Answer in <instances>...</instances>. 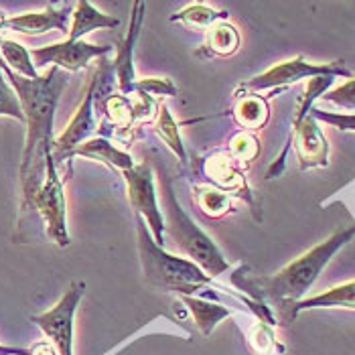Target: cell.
Here are the masks:
<instances>
[{"label": "cell", "mask_w": 355, "mask_h": 355, "mask_svg": "<svg viewBox=\"0 0 355 355\" xmlns=\"http://www.w3.org/2000/svg\"><path fill=\"white\" fill-rule=\"evenodd\" d=\"M291 140L295 142L297 155H299V163L302 171L306 168H317V166H327L329 164V142L319 122L309 114L301 124L291 130L288 137V146Z\"/></svg>", "instance_id": "7c38bea8"}, {"label": "cell", "mask_w": 355, "mask_h": 355, "mask_svg": "<svg viewBox=\"0 0 355 355\" xmlns=\"http://www.w3.org/2000/svg\"><path fill=\"white\" fill-rule=\"evenodd\" d=\"M250 345L258 355H270L274 347L278 352H282V347L274 339V327L266 325V323H260V321L250 331Z\"/></svg>", "instance_id": "4316f807"}, {"label": "cell", "mask_w": 355, "mask_h": 355, "mask_svg": "<svg viewBox=\"0 0 355 355\" xmlns=\"http://www.w3.org/2000/svg\"><path fill=\"white\" fill-rule=\"evenodd\" d=\"M108 27H118V19L100 12L94 4L82 0V2L76 4V10H73V25H71L69 35H67V41H82V37H85L87 33H92V31H96V28Z\"/></svg>", "instance_id": "ac0fdd59"}, {"label": "cell", "mask_w": 355, "mask_h": 355, "mask_svg": "<svg viewBox=\"0 0 355 355\" xmlns=\"http://www.w3.org/2000/svg\"><path fill=\"white\" fill-rule=\"evenodd\" d=\"M183 302L187 304V309L193 313V319L197 323L199 331L207 337L211 335V331L218 327L223 319H227L232 315V311L223 304L218 302L205 301V299H195V297H181Z\"/></svg>", "instance_id": "ffe728a7"}, {"label": "cell", "mask_w": 355, "mask_h": 355, "mask_svg": "<svg viewBox=\"0 0 355 355\" xmlns=\"http://www.w3.org/2000/svg\"><path fill=\"white\" fill-rule=\"evenodd\" d=\"M161 191H163L164 234H168L175 246L183 250V254H187L189 260L195 262L209 278H216L225 272L230 268L227 260L223 258L216 242L185 214L164 171L161 175Z\"/></svg>", "instance_id": "277c9868"}, {"label": "cell", "mask_w": 355, "mask_h": 355, "mask_svg": "<svg viewBox=\"0 0 355 355\" xmlns=\"http://www.w3.org/2000/svg\"><path fill=\"white\" fill-rule=\"evenodd\" d=\"M144 8L146 4L144 2H135L132 4V17H130V27L126 37L120 41L118 45V55H116V61H114V71H116V78H118V87L122 92L124 98L132 96L135 92V45H137V37L142 27V21H144Z\"/></svg>", "instance_id": "4fadbf2b"}, {"label": "cell", "mask_w": 355, "mask_h": 355, "mask_svg": "<svg viewBox=\"0 0 355 355\" xmlns=\"http://www.w3.org/2000/svg\"><path fill=\"white\" fill-rule=\"evenodd\" d=\"M0 116H8V118L25 122V114H23V108H21L19 96L8 83L4 82L2 69H0Z\"/></svg>", "instance_id": "83f0119b"}, {"label": "cell", "mask_w": 355, "mask_h": 355, "mask_svg": "<svg viewBox=\"0 0 355 355\" xmlns=\"http://www.w3.org/2000/svg\"><path fill=\"white\" fill-rule=\"evenodd\" d=\"M71 157H85V159H94V161H100V163L110 164V166H114V168H118V171H128V168H132L135 166V159L126 153V150H122V148H118V146H114L112 142H110L108 138H89V140H85L82 142L73 153H71ZM69 157V159H71Z\"/></svg>", "instance_id": "2e32d148"}, {"label": "cell", "mask_w": 355, "mask_h": 355, "mask_svg": "<svg viewBox=\"0 0 355 355\" xmlns=\"http://www.w3.org/2000/svg\"><path fill=\"white\" fill-rule=\"evenodd\" d=\"M321 76L349 78V80L354 78L341 59L329 61V63H313V61H306L302 55H297L295 59L276 63L274 67L266 69L264 73L244 82L240 87H236L234 94H236V98H242V96L264 92V89H276L278 92V89L288 87V85L301 82V80H313V78H321Z\"/></svg>", "instance_id": "5b68a950"}, {"label": "cell", "mask_w": 355, "mask_h": 355, "mask_svg": "<svg viewBox=\"0 0 355 355\" xmlns=\"http://www.w3.org/2000/svg\"><path fill=\"white\" fill-rule=\"evenodd\" d=\"M355 238V223L349 227H343L335 232L325 242L319 246L311 248L297 260L286 264L282 270H278L272 276H254L248 272V268H240L232 274V284L238 286L246 297L254 301L272 302L280 306L282 311L291 304L304 299L313 282L323 272V268L329 264V260Z\"/></svg>", "instance_id": "7a4b0ae2"}, {"label": "cell", "mask_w": 355, "mask_h": 355, "mask_svg": "<svg viewBox=\"0 0 355 355\" xmlns=\"http://www.w3.org/2000/svg\"><path fill=\"white\" fill-rule=\"evenodd\" d=\"M28 355H57V354H55V349L51 343H37V345L28 352Z\"/></svg>", "instance_id": "1f68e13d"}, {"label": "cell", "mask_w": 355, "mask_h": 355, "mask_svg": "<svg viewBox=\"0 0 355 355\" xmlns=\"http://www.w3.org/2000/svg\"><path fill=\"white\" fill-rule=\"evenodd\" d=\"M31 207L39 209L41 218L45 219L47 225V236L51 242L61 248H67L71 244V238L67 234V203H65V193H63V181L59 179L57 164L53 161V155H47V166H45V179L35 193Z\"/></svg>", "instance_id": "8992f818"}, {"label": "cell", "mask_w": 355, "mask_h": 355, "mask_svg": "<svg viewBox=\"0 0 355 355\" xmlns=\"http://www.w3.org/2000/svg\"><path fill=\"white\" fill-rule=\"evenodd\" d=\"M268 116H270L268 100L258 94H248V96L238 98V104L234 108L236 122L248 132L262 128L268 122Z\"/></svg>", "instance_id": "d6986e66"}, {"label": "cell", "mask_w": 355, "mask_h": 355, "mask_svg": "<svg viewBox=\"0 0 355 355\" xmlns=\"http://www.w3.org/2000/svg\"><path fill=\"white\" fill-rule=\"evenodd\" d=\"M69 15H71V6L69 4H63V6L47 4L45 10L25 12V15L6 19L4 27L12 28L17 33H23V35H43V33H47L51 28H59L61 33L69 35V28H67Z\"/></svg>", "instance_id": "5bb4252c"}, {"label": "cell", "mask_w": 355, "mask_h": 355, "mask_svg": "<svg viewBox=\"0 0 355 355\" xmlns=\"http://www.w3.org/2000/svg\"><path fill=\"white\" fill-rule=\"evenodd\" d=\"M260 153V140L254 132L242 130L230 140V157L236 163H252Z\"/></svg>", "instance_id": "d4e9b609"}, {"label": "cell", "mask_w": 355, "mask_h": 355, "mask_svg": "<svg viewBox=\"0 0 355 355\" xmlns=\"http://www.w3.org/2000/svg\"><path fill=\"white\" fill-rule=\"evenodd\" d=\"M193 201L201 209L203 216L211 219L227 216L232 211V205H234V197L230 193L219 191L211 185H197L193 189Z\"/></svg>", "instance_id": "44dd1931"}, {"label": "cell", "mask_w": 355, "mask_h": 355, "mask_svg": "<svg viewBox=\"0 0 355 355\" xmlns=\"http://www.w3.org/2000/svg\"><path fill=\"white\" fill-rule=\"evenodd\" d=\"M135 92H144L150 98L153 96H177L175 83L166 78H142L135 82Z\"/></svg>", "instance_id": "4dcf8cb0"}, {"label": "cell", "mask_w": 355, "mask_h": 355, "mask_svg": "<svg viewBox=\"0 0 355 355\" xmlns=\"http://www.w3.org/2000/svg\"><path fill=\"white\" fill-rule=\"evenodd\" d=\"M128 185V199L135 214L146 221L155 242L164 246V218L157 203V187H155V171L148 161L135 164L132 168L122 173Z\"/></svg>", "instance_id": "52a82bcc"}, {"label": "cell", "mask_w": 355, "mask_h": 355, "mask_svg": "<svg viewBox=\"0 0 355 355\" xmlns=\"http://www.w3.org/2000/svg\"><path fill=\"white\" fill-rule=\"evenodd\" d=\"M227 19V10H216L207 4L195 2L171 17V23H183L191 28H209Z\"/></svg>", "instance_id": "7402d4cb"}, {"label": "cell", "mask_w": 355, "mask_h": 355, "mask_svg": "<svg viewBox=\"0 0 355 355\" xmlns=\"http://www.w3.org/2000/svg\"><path fill=\"white\" fill-rule=\"evenodd\" d=\"M240 33L227 21H221L207 31L203 49L197 51V57H227L240 49Z\"/></svg>", "instance_id": "e0dca14e"}, {"label": "cell", "mask_w": 355, "mask_h": 355, "mask_svg": "<svg viewBox=\"0 0 355 355\" xmlns=\"http://www.w3.org/2000/svg\"><path fill=\"white\" fill-rule=\"evenodd\" d=\"M106 118L112 126H120V128H132V108H130V100L124 96H112L108 98L106 104Z\"/></svg>", "instance_id": "484cf974"}, {"label": "cell", "mask_w": 355, "mask_h": 355, "mask_svg": "<svg viewBox=\"0 0 355 355\" xmlns=\"http://www.w3.org/2000/svg\"><path fill=\"white\" fill-rule=\"evenodd\" d=\"M83 293L85 284L73 282L51 311L31 317V321L37 323L39 329L53 341L59 355H73V319Z\"/></svg>", "instance_id": "ba28073f"}, {"label": "cell", "mask_w": 355, "mask_h": 355, "mask_svg": "<svg viewBox=\"0 0 355 355\" xmlns=\"http://www.w3.org/2000/svg\"><path fill=\"white\" fill-rule=\"evenodd\" d=\"M323 100L335 104V106H339V108L352 110L355 114V78H352V80H347L345 83L337 85L335 89L327 92L323 96Z\"/></svg>", "instance_id": "f546056e"}, {"label": "cell", "mask_w": 355, "mask_h": 355, "mask_svg": "<svg viewBox=\"0 0 355 355\" xmlns=\"http://www.w3.org/2000/svg\"><path fill=\"white\" fill-rule=\"evenodd\" d=\"M155 130L159 132V137L163 138L164 144L173 150V155H177L179 163L189 164L187 148H185L181 132H179V124L175 122V118L171 116V112H168L166 106H159V116H157V122H155Z\"/></svg>", "instance_id": "cb8c5ba5"}, {"label": "cell", "mask_w": 355, "mask_h": 355, "mask_svg": "<svg viewBox=\"0 0 355 355\" xmlns=\"http://www.w3.org/2000/svg\"><path fill=\"white\" fill-rule=\"evenodd\" d=\"M311 116L317 122L331 124L333 128H337L341 132H355V114H339V112H325V110L313 108Z\"/></svg>", "instance_id": "f1b7e54d"}, {"label": "cell", "mask_w": 355, "mask_h": 355, "mask_svg": "<svg viewBox=\"0 0 355 355\" xmlns=\"http://www.w3.org/2000/svg\"><path fill=\"white\" fill-rule=\"evenodd\" d=\"M197 173L205 181V185H211L219 191L230 193L232 197L240 195L248 203H252V191L246 185V179H244L238 163L227 153H214V155L197 161Z\"/></svg>", "instance_id": "8fae6325"}, {"label": "cell", "mask_w": 355, "mask_h": 355, "mask_svg": "<svg viewBox=\"0 0 355 355\" xmlns=\"http://www.w3.org/2000/svg\"><path fill=\"white\" fill-rule=\"evenodd\" d=\"M112 51L108 45H94L87 41H63L31 51L35 65H51L65 71H80L96 57H104Z\"/></svg>", "instance_id": "30bf717a"}, {"label": "cell", "mask_w": 355, "mask_h": 355, "mask_svg": "<svg viewBox=\"0 0 355 355\" xmlns=\"http://www.w3.org/2000/svg\"><path fill=\"white\" fill-rule=\"evenodd\" d=\"M2 73L8 78L12 89L19 96L27 124V140L21 161V185H23V209L31 207L35 193L45 179L47 155L53 146V120L59 98L67 85V73L59 67H51L45 76L27 80L10 71L0 61Z\"/></svg>", "instance_id": "6da1fadb"}, {"label": "cell", "mask_w": 355, "mask_h": 355, "mask_svg": "<svg viewBox=\"0 0 355 355\" xmlns=\"http://www.w3.org/2000/svg\"><path fill=\"white\" fill-rule=\"evenodd\" d=\"M137 242L142 272L153 286L179 293L183 297H191L193 293L209 286L211 278L195 262L173 256L155 242L146 221L140 216L137 218Z\"/></svg>", "instance_id": "3957f363"}, {"label": "cell", "mask_w": 355, "mask_h": 355, "mask_svg": "<svg viewBox=\"0 0 355 355\" xmlns=\"http://www.w3.org/2000/svg\"><path fill=\"white\" fill-rule=\"evenodd\" d=\"M98 83H100V73L96 69L92 80L87 83V89H85V96H83L80 108L76 110V114L69 120V124L65 126V130L57 138H53L51 155H53L55 164L69 159L71 153L82 142L89 140L92 132L98 130V124H96V92H98Z\"/></svg>", "instance_id": "9c48e42d"}, {"label": "cell", "mask_w": 355, "mask_h": 355, "mask_svg": "<svg viewBox=\"0 0 355 355\" xmlns=\"http://www.w3.org/2000/svg\"><path fill=\"white\" fill-rule=\"evenodd\" d=\"M309 309H354L355 311V280L333 286L321 295H315V297H309V299H302V301L291 304L288 309L282 311V321L291 323V321H295V317L299 313L309 311Z\"/></svg>", "instance_id": "9a60e30c"}, {"label": "cell", "mask_w": 355, "mask_h": 355, "mask_svg": "<svg viewBox=\"0 0 355 355\" xmlns=\"http://www.w3.org/2000/svg\"><path fill=\"white\" fill-rule=\"evenodd\" d=\"M0 55H2V63L15 71L17 76L21 78H27V80H37L39 73H37V67L31 59V51H27L21 43L17 41H10V39H0Z\"/></svg>", "instance_id": "603a6c76"}]
</instances>
